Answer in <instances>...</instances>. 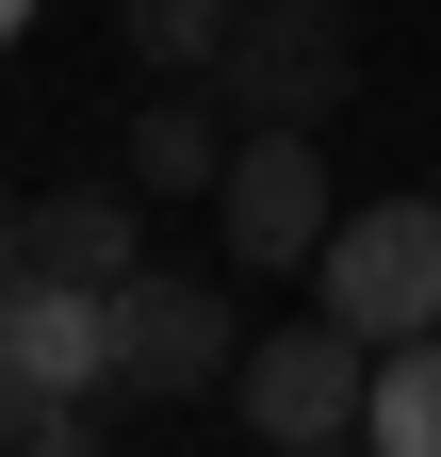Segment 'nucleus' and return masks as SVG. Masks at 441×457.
Returning <instances> with one entry per match:
<instances>
[{
  "label": "nucleus",
  "mask_w": 441,
  "mask_h": 457,
  "mask_svg": "<svg viewBox=\"0 0 441 457\" xmlns=\"http://www.w3.org/2000/svg\"><path fill=\"white\" fill-rule=\"evenodd\" d=\"M229 392H245V425L279 441V457H360V409H376V343H360V327H327V311H311V327H262Z\"/></svg>",
  "instance_id": "obj_1"
},
{
  "label": "nucleus",
  "mask_w": 441,
  "mask_h": 457,
  "mask_svg": "<svg viewBox=\"0 0 441 457\" xmlns=\"http://www.w3.org/2000/svg\"><path fill=\"white\" fill-rule=\"evenodd\" d=\"M311 295H327V327H360V343H425V327H441V196L344 212L327 262H311Z\"/></svg>",
  "instance_id": "obj_2"
},
{
  "label": "nucleus",
  "mask_w": 441,
  "mask_h": 457,
  "mask_svg": "<svg viewBox=\"0 0 441 457\" xmlns=\"http://www.w3.org/2000/svg\"><path fill=\"white\" fill-rule=\"evenodd\" d=\"M229 82L262 131H311V114H344V82H360V17L344 0H245V33H229Z\"/></svg>",
  "instance_id": "obj_3"
},
{
  "label": "nucleus",
  "mask_w": 441,
  "mask_h": 457,
  "mask_svg": "<svg viewBox=\"0 0 441 457\" xmlns=\"http://www.w3.org/2000/svg\"><path fill=\"white\" fill-rule=\"evenodd\" d=\"M212 228H229V262H245V278L327 262V228H344L327 147H311V131H245V147H229V180H212Z\"/></svg>",
  "instance_id": "obj_4"
},
{
  "label": "nucleus",
  "mask_w": 441,
  "mask_h": 457,
  "mask_svg": "<svg viewBox=\"0 0 441 457\" xmlns=\"http://www.w3.org/2000/svg\"><path fill=\"white\" fill-rule=\"evenodd\" d=\"M98 392H115V295L17 278L0 295V409H98Z\"/></svg>",
  "instance_id": "obj_5"
},
{
  "label": "nucleus",
  "mask_w": 441,
  "mask_h": 457,
  "mask_svg": "<svg viewBox=\"0 0 441 457\" xmlns=\"http://www.w3.org/2000/svg\"><path fill=\"white\" fill-rule=\"evenodd\" d=\"M245 376V327L212 278H131L115 295V392H147V409H180V392H229Z\"/></svg>",
  "instance_id": "obj_6"
},
{
  "label": "nucleus",
  "mask_w": 441,
  "mask_h": 457,
  "mask_svg": "<svg viewBox=\"0 0 441 457\" xmlns=\"http://www.w3.org/2000/svg\"><path fill=\"white\" fill-rule=\"evenodd\" d=\"M33 278L131 295V278H147V212H131L115 180H66V196H33Z\"/></svg>",
  "instance_id": "obj_7"
},
{
  "label": "nucleus",
  "mask_w": 441,
  "mask_h": 457,
  "mask_svg": "<svg viewBox=\"0 0 441 457\" xmlns=\"http://www.w3.org/2000/svg\"><path fill=\"white\" fill-rule=\"evenodd\" d=\"M212 180H229L212 98H147V114H131V196H212Z\"/></svg>",
  "instance_id": "obj_8"
},
{
  "label": "nucleus",
  "mask_w": 441,
  "mask_h": 457,
  "mask_svg": "<svg viewBox=\"0 0 441 457\" xmlns=\"http://www.w3.org/2000/svg\"><path fill=\"white\" fill-rule=\"evenodd\" d=\"M360 457H441V327H425V343H376V409H360Z\"/></svg>",
  "instance_id": "obj_9"
},
{
  "label": "nucleus",
  "mask_w": 441,
  "mask_h": 457,
  "mask_svg": "<svg viewBox=\"0 0 441 457\" xmlns=\"http://www.w3.org/2000/svg\"><path fill=\"white\" fill-rule=\"evenodd\" d=\"M115 33H131V66L212 82V66H229V33H245V0H115Z\"/></svg>",
  "instance_id": "obj_10"
},
{
  "label": "nucleus",
  "mask_w": 441,
  "mask_h": 457,
  "mask_svg": "<svg viewBox=\"0 0 441 457\" xmlns=\"http://www.w3.org/2000/svg\"><path fill=\"white\" fill-rule=\"evenodd\" d=\"M0 457H98L82 409H0Z\"/></svg>",
  "instance_id": "obj_11"
},
{
  "label": "nucleus",
  "mask_w": 441,
  "mask_h": 457,
  "mask_svg": "<svg viewBox=\"0 0 441 457\" xmlns=\"http://www.w3.org/2000/svg\"><path fill=\"white\" fill-rule=\"evenodd\" d=\"M33 278V196H0V295Z\"/></svg>",
  "instance_id": "obj_12"
},
{
  "label": "nucleus",
  "mask_w": 441,
  "mask_h": 457,
  "mask_svg": "<svg viewBox=\"0 0 441 457\" xmlns=\"http://www.w3.org/2000/svg\"><path fill=\"white\" fill-rule=\"evenodd\" d=\"M17 33H33V0H0V49H17Z\"/></svg>",
  "instance_id": "obj_13"
}]
</instances>
